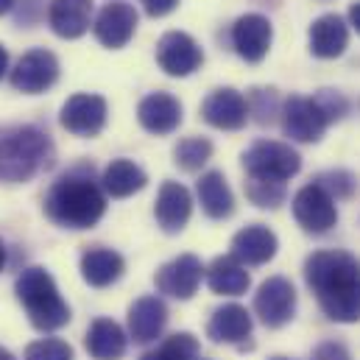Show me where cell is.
<instances>
[{"label": "cell", "mask_w": 360, "mask_h": 360, "mask_svg": "<svg viewBox=\"0 0 360 360\" xmlns=\"http://www.w3.org/2000/svg\"><path fill=\"white\" fill-rule=\"evenodd\" d=\"M304 279L327 319L338 324L360 321V263L352 255L341 249L310 255L304 263Z\"/></svg>", "instance_id": "6da1fadb"}, {"label": "cell", "mask_w": 360, "mask_h": 360, "mask_svg": "<svg viewBox=\"0 0 360 360\" xmlns=\"http://www.w3.org/2000/svg\"><path fill=\"white\" fill-rule=\"evenodd\" d=\"M45 212L56 226L65 229H90L106 212V195L92 176L73 171L53 181L45 195Z\"/></svg>", "instance_id": "7a4b0ae2"}, {"label": "cell", "mask_w": 360, "mask_h": 360, "mask_svg": "<svg viewBox=\"0 0 360 360\" xmlns=\"http://www.w3.org/2000/svg\"><path fill=\"white\" fill-rule=\"evenodd\" d=\"M53 165V143L37 126H0V181H28Z\"/></svg>", "instance_id": "3957f363"}, {"label": "cell", "mask_w": 360, "mask_h": 360, "mask_svg": "<svg viewBox=\"0 0 360 360\" xmlns=\"http://www.w3.org/2000/svg\"><path fill=\"white\" fill-rule=\"evenodd\" d=\"M17 299L22 304V310L28 313V321L42 330V333H53L59 327H65L70 321V307L62 299L53 276L39 266H31L17 276Z\"/></svg>", "instance_id": "277c9868"}, {"label": "cell", "mask_w": 360, "mask_h": 360, "mask_svg": "<svg viewBox=\"0 0 360 360\" xmlns=\"http://www.w3.org/2000/svg\"><path fill=\"white\" fill-rule=\"evenodd\" d=\"M243 168L249 174V179H266L285 184L293 179L302 168V157L288 146V143H276V140H260L255 143L246 154H243Z\"/></svg>", "instance_id": "5b68a950"}, {"label": "cell", "mask_w": 360, "mask_h": 360, "mask_svg": "<svg viewBox=\"0 0 360 360\" xmlns=\"http://www.w3.org/2000/svg\"><path fill=\"white\" fill-rule=\"evenodd\" d=\"M293 218L296 224L310 232V235H324L338 224V210H335V198L319 187L316 181L304 184L296 195H293Z\"/></svg>", "instance_id": "8992f818"}, {"label": "cell", "mask_w": 360, "mask_h": 360, "mask_svg": "<svg viewBox=\"0 0 360 360\" xmlns=\"http://www.w3.org/2000/svg\"><path fill=\"white\" fill-rule=\"evenodd\" d=\"M330 120L316 103V98L304 95H290L282 103V129L290 140L296 143H319L327 131Z\"/></svg>", "instance_id": "52a82bcc"}, {"label": "cell", "mask_w": 360, "mask_h": 360, "mask_svg": "<svg viewBox=\"0 0 360 360\" xmlns=\"http://www.w3.org/2000/svg\"><path fill=\"white\" fill-rule=\"evenodd\" d=\"M255 313L271 330L285 327L296 313V290H293L290 279H285V276L266 279L260 285V290L255 293Z\"/></svg>", "instance_id": "ba28073f"}, {"label": "cell", "mask_w": 360, "mask_h": 360, "mask_svg": "<svg viewBox=\"0 0 360 360\" xmlns=\"http://www.w3.org/2000/svg\"><path fill=\"white\" fill-rule=\"evenodd\" d=\"M56 79H59V59L45 48L28 51L11 70V87L28 95L45 92L56 84Z\"/></svg>", "instance_id": "9c48e42d"}, {"label": "cell", "mask_w": 360, "mask_h": 360, "mask_svg": "<svg viewBox=\"0 0 360 360\" xmlns=\"http://www.w3.org/2000/svg\"><path fill=\"white\" fill-rule=\"evenodd\" d=\"M157 62L168 76L184 79L190 73H195L204 62V53L198 48V42L184 34V31H168L160 42H157Z\"/></svg>", "instance_id": "30bf717a"}, {"label": "cell", "mask_w": 360, "mask_h": 360, "mask_svg": "<svg viewBox=\"0 0 360 360\" xmlns=\"http://www.w3.org/2000/svg\"><path fill=\"white\" fill-rule=\"evenodd\" d=\"M106 101L92 92H79L62 106V126L76 137H95L106 126Z\"/></svg>", "instance_id": "8fae6325"}, {"label": "cell", "mask_w": 360, "mask_h": 360, "mask_svg": "<svg viewBox=\"0 0 360 360\" xmlns=\"http://www.w3.org/2000/svg\"><path fill=\"white\" fill-rule=\"evenodd\" d=\"M92 31H95V39L103 48L117 51V48L129 45V39L137 31V11H134V6L120 3V0L117 3H106L98 11V17H95Z\"/></svg>", "instance_id": "7c38bea8"}, {"label": "cell", "mask_w": 360, "mask_h": 360, "mask_svg": "<svg viewBox=\"0 0 360 360\" xmlns=\"http://www.w3.org/2000/svg\"><path fill=\"white\" fill-rule=\"evenodd\" d=\"M201 117L224 131H238L246 126L249 120V101L232 87H221V90L210 92L201 103Z\"/></svg>", "instance_id": "4fadbf2b"}, {"label": "cell", "mask_w": 360, "mask_h": 360, "mask_svg": "<svg viewBox=\"0 0 360 360\" xmlns=\"http://www.w3.org/2000/svg\"><path fill=\"white\" fill-rule=\"evenodd\" d=\"M201 276H204V266L195 255H179L176 260L165 263L162 269L157 271L154 276V285L160 293L171 296V299H190L198 285H201Z\"/></svg>", "instance_id": "5bb4252c"}, {"label": "cell", "mask_w": 360, "mask_h": 360, "mask_svg": "<svg viewBox=\"0 0 360 360\" xmlns=\"http://www.w3.org/2000/svg\"><path fill=\"white\" fill-rule=\"evenodd\" d=\"M274 39L271 20L263 14H243L232 25V45L240 59L246 62H263Z\"/></svg>", "instance_id": "9a60e30c"}, {"label": "cell", "mask_w": 360, "mask_h": 360, "mask_svg": "<svg viewBox=\"0 0 360 360\" xmlns=\"http://www.w3.org/2000/svg\"><path fill=\"white\" fill-rule=\"evenodd\" d=\"M190 212H193L190 190L184 184H179V181H162V187L157 193V204H154L157 224L168 235H176V232H181L187 226Z\"/></svg>", "instance_id": "2e32d148"}, {"label": "cell", "mask_w": 360, "mask_h": 360, "mask_svg": "<svg viewBox=\"0 0 360 360\" xmlns=\"http://www.w3.org/2000/svg\"><path fill=\"white\" fill-rule=\"evenodd\" d=\"M137 120L151 134H171L181 123V103L171 92H151L140 101Z\"/></svg>", "instance_id": "e0dca14e"}, {"label": "cell", "mask_w": 360, "mask_h": 360, "mask_svg": "<svg viewBox=\"0 0 360 360\" xmlns=\"http://www.w3.org/2000/svg\"><path fill=\"white\" fill-rule=\"evenodd\" d=\"M168 324V307L160 296H143L129 307V335L134 344H151Z\"/></svg>", "instance_id": "ac0fdd59"}, {"label": "cell", "mask_w": 360, "mask_h": 360, "mask_svg": "<svg viewBox=\"0 0 360 360\" xmlns=\"http://www.w3.org/2000/svg\"><path fill=\"white\" fill-rule=\"evenodd\" d=\"M279 249V240L276 235L271 232L269 226L263 224H252L246 229H240L235 238H232V257H238L243 266H263L274 260Z\"/></svg>", "instance_id": "d6986e66"}, {"label": "cell", "mask_w": 360, "mask_h": 360, "mask_svg": "<svg viewBox=\"0 0 360 360\" xmlns=\"http://www.w3.org/2000/svg\"><path fill=\"white\" fill-rule=\"evenodd\" d=\"M48 22L62 39H76L92 25V0H51Z\"/></svg>", "instance_id": "ffe728a7"}, {"label": "cell", "mask_w": 360, "mask_h": 360, "mask_svg": "<svg viewBox=\"0 0 360 360\" xmlns=\"http://www.w3.org/2000/svg\"><path fill=\"white\" fill-rule=\"evenodd\" d=\"M310 51L319 59H338L349 45V28L338 14H321L310 25Z\"/></svg>", "instance_id": "44dd1931"}, {"label": "cell", "mask_w": 360, "mask_h": 360, "mask_svg": "<svg viewBox=\"0 0 360 360\" xmlns=\"http://www.w3.org/2000/svg\"><path fill=\"white\" fill-rule=\"evenodd\" d=\"M84 347L90 352L92 360H120L126 355L129 338L123 333V327L112 319H95L87 330Z\"/></svg>", "instance_id": "7402d4cb"}, {"label": "cell", "mask_w": 360, "mask_h": 360, "mask_svg": "<svg viewBox=\"0 0 360 360\" xmlns=\"http://www.w3.org/2000/svg\"><path fill=\"white\" fill-rule=\"evenodd\" d=\"M207 335L215 344H240L252 335V316L240 304H224L212 313L207 324Z\"/></svg>", "instance_id": "603a6c76"}, {"label": "cell", "mask_w": 360, "mask_h": 360, "mask_svg": "<svg viewBox=\"0 0 360 360\" xmlns=\"http://www.w3.org/2000/svg\"><path fill=\"white\" fill-rule=\"evenodd\" d=\"M126 271V263L117 252L103 249V246H92L82 255V276L92 288H109L112 282H117Z\"/></svg>", "instance_id": "cb8c5ba5"}, {"label": "cell", "mask_w": 360, "mask_h": 360, "mask_svg": "<svg viewBox=\"0 0 360 360\" xmlns=\"http://www.w3.org/2000/svg\"><path fill=\"white\" fill-rule=\"evenodd\" d=\"M207 285L218 296H240V293L249 290L252 276H249L246 266L238 257L229 255V257L212 260V266L207 269Z\"/></svg>", "instance_id": "d4e9b609"}, {"label": "cell", "mask_w": 360, "mask_h": 360, "mask_svg": "<svg viewBox=\"0 0 360 360\" xmlns=\"http://www.w3.org/2000/svg\"><path fill=\"white\" fill-rule=\"evenodd\" d=\"M195 193H198V201H201V210L215 218V221H224L235 212V195L229 190V184L224 179L221 171H210L204 174L198 184H195Z\"/></svg>", "instance_id": "484cf974"}, {"label": "cell", "mask_w": 360, "mask_h": 360, "mask_svg": "<svg viewBox=\"0 0 360 360\" xmlns=\"http://www.w3.org/2000/svg\"><path fill=\"white\" fill-rule=\"evenodd\" d=\"M103 190L112 195V198H126V195H134L137 190L146 187V171L140 165H134L131 160H112L103 171Z\"/></svg>", "instance_id": "4316f807"}, {"label": "cell", "mask_w": 360, "mask_h": 360, "mask_svg": "<svg viewBox=\"0 0 360 360\" xmlns=\"http://www.w3.org/2000/svg\"><path fill=\"white\" fill-rule=\"evenodd\" d=\"M198 338L190 333H176L171 338H165L154 352L143 355V360H198Z\"/></svg>", "instance_id": "83f0119b"}, {"label": "cell", "mask_w": 360, "mask_h": 360, "mask_svg": "<svg viewBox=\"0 0 360 360\" xmlns=\"http://www.w3.org/2000/svg\"><path fill=\"white\" fill-rule=\"evenodd\" d=\"M212 157V143L204 137H184L174 148V162L184 171H198L210 162Z\"/></svg>", "instance_id": "f1b7e54d"}, {"label": "cell", "mask_w": 360, "mask_h": 360, "mask_svg": "<svg viewBox=\"0 0 360 360\" xmlns=\"http://www.w3.org/2000/svg\"><path fill=\"white\" fill-rule=\"evenodd\" d=\"M246 195L252 204L263 207V210H274L285 201V184L266 179H249L246 181Z\"/></svg>", "instance_id": "f546056e"}, {"label": "cell", "mask_w": 360, "mask_h": 360, "mask_svg": "<svg viewBox=\"0 0 360 360\" xmlns=\"http://www.w3.org/2000/svg\"><path fill=\"white\" fill-rule=\"evenodd\" d=\"M25 360H76V358H73V347H70L68 341H59V338H42V341L28 344Z\"/></svg>", "instance_id": "4dcf8cb0"}, {"label": "cell", "mask_w": 360, "mask_h": 360, "mask_svg": "<svg viewBox=\"0 0 360 360\" xmlns=\"http://www.w3.org/2000/svg\"><path fill=\"white\" fill-rule=\"evenodd\" d=\"M316 184L324 187L333 198H349L355 193V187H358V179L349 171H327V174H321L316 179Z\"/></svg>", "instance_id": "1f68e13d"}, {"label": "cell", "mask_w": 360, "mask_h": 360, "mask_svg": "<svg viewBox=\"0 0 360 360\" xmlns=\"http://www.w3.org/2000/svg\"><path fill=\"white\" fill-rule=\"evenodd\" d=\"M249 115H257V123H271L276 115V95L274 90H255L252 92V103H249Z\"/></svg>", "instance_id": "d6a6232c"}, {"label": "cell", "mask_w": 360, "mask_h": 360, "mask_svg": "<svg viewBox=\"0 0 360 360\" xmlns=\"http://www.w3.org/2000/svg\"><path fill=\"white\" fill-rule=\"evenodd\" d=\"M313 98H316V103L321 106V112L327 115L330 123H335V120H341V117L347 115V98H344L341 92L319 90V95H313Z\"/></svg>", "instance_id": "836d02e7"}, {"label": "cell", "mask_w": 360, "mask_h": 360, "mask_svg": "<svg viewBox=\"0 0 360 360\" xmlns=\"http://www.w3.org/2000/svg\"><path fill=\"white\" fill-rule=\"evenodd\" d=\"M313 360H352V358H349V352H347L344 344L327 341V344H321V347L313 352Z\"/></svg>", "instance_id": "e575fe53"}, {"label": "cell", "mask_w": 360, "mask_h": 360, "mask_svg": "<svg viewBox=\"0 0 360 360\" xmlns=\"http://www.w3.org/2000/svg\"><path fill=\"white\" fill-rule=\"evenodd\" d=\"M140 3L151 17H165L179 6V0H140Z\"/></svg>", "instance_id": "d590c367"}, {"label": "cell", "mask_w": 360, "mask_h": 360, "mask_svg": "<svg viewBox=\"0 0 360 360\" xmlns=\"http://www.w3.org/2000/svg\"><path fill=\"white\" fill-rule=\"evenodd\" d=\"M349 22L355 25V31L360 34V0H358V3H352V6H349Z\"/></svg>", "instance_id": "8d00e7d4"}, {"label": "cell", "mask_w": 360, "mask_h": 360, "mask_svg": "<svg viewBox=\"0 0 360 360\" xmlns=\"http://www.w3.org/2000/svg\"><path fill=\"white\" fill-rule=\"evenodd\" d=\"M6 70H8V53H6V48L0 45V79L6 76Z\"/></svg>", "instance_id": "74e56055"}, {"label": "cell", "mask_w": 360, "mask_h": 360, "mask_svg": "<svg viewBox=\"0 0 360 360\" xmlns=\"http://www.w3.org/2000/svg\"><path fill=\"white\" fill-rule=\"evenodd\" d=\"M11 6H14V0H0V14L11 11Z\"/></svg>", "instance_id": "f35d334b"}, {"label": "cell", "mask_w": 360, "mask_h": 360, "mask_svg": "<svg viewBox=\"0 0 360 360\" xmlns=\"http://www.w3.org/2000/svg\"><path fill=\"white\" fill-rule=\"evenodd\" d=\"M6 266V246H3V240H0V271Z\"/></svg>", "instance_id": "ab89813d"}, {"label": "cell", "mask_w": 360, "mask_h": 360, "mask_svg": "<svg viewBox=\"0 0 360 360\" xmlns=\"http://www.w3.org/2000/svg\"><path fill=\"white\" fill-rule=\"evenodd\" d=\"M0 360H17V358H14L8 349H3V347H0Z\"/></svg>", "instance_id": "60d3db41"}, {"label": "cell", "mask_w": 360, "mask_h": 360, "mask_svg": "<svg viewBox=\"0 0 360 360\" xmlns=\"http://www.w3.org/2000/svg\"><path fill=\"white\" fill-rule=\"evenodd\" d=\"M271 360H288V358H271Z\"/></svg>", "instance_id": "b9f144b4"}]
</instances>
